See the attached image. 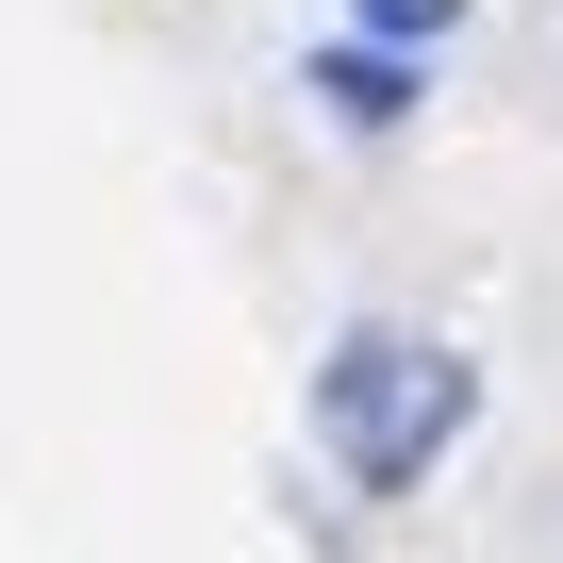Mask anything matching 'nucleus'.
I'll list each match as a JSON object with an SVG mask.
<instances>
[{"mask_svg":"<svg viewBox=\"0 0 563 563\" xmlns=\"http://www.w3.org/2000/svg\"><path fill=\"white\" fill-rule=\"evenodd\" d=\"M464 415H481V365L431 349V332H398V316L332 332V365H316V448H332L365 497H415V481L464 448Z\"/></svg>","mask_w":563,"mask_h":563,"instance_id":"nucleus-1","label":"nucleus"},{"mask_svg":"<svg viewBox=\"0 0 563 563\" xmlns=\"http://www.w3.org/2000/svg\"><path fill=\"white\" fill-rule=\"evenodd\" d=\"M299 84H316V100H332L349 133H398V117H415V51H382V34H349V51H316Z\"/></svg>","mask_w":563,"mask_h":563,"instance_id":"nucleus-2","label":"nucleus"},{"mask_svg":"<svg viewBox=\"0 0 563 563\" xmlns=\"http://www.w3.org/2000/svg\"><path fill=\"white\" fill-rule=\"evenodd\" d=\"M349 18H365L382 51H448V34H464V0H349Z\"/></svg>","mask_w":563,"mask_h":563,"instance_id":"nucleus-3","label":"nucleus"}]
</instances>
